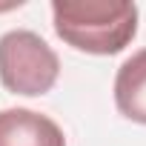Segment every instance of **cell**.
<instances>
[{
	"label": "cell",
	"mask_w": 146,
	"mask_h": 146,
	"mask_svg": "<svg viewBox=\"0 0 146 146\" xmlns=\"http://www.w3.org/2000/svg\"><path fill=\"white\" fill-rule=\"evenodd\" d=\"M54 32L86 54H117L137 35V6L126 0H54Z\"/></svg>",
	"instance_id": "6da1fadb"
},
{
	"label": "cell",
	"mask_w": 146,
	"mask_h": 146,
	"mask_svg": "<svg viewBox=\"0 0 146 146\" xmlns=\"http://www.w3.org/2000/svg\"><path fill=\"white\" fill-rule=\"evenodd\" d=\"M0 146H66L63 129L32 109L0 112Z\"/></svg>",
	"instance_id": "3957f363"
},
{
	"label": "cell",
	"mask_w": 146,
	"mask_h": 146,
	"mask_svg": "<svg viewBox=\"0 0 146 146\" xmlns=\"http://www.w3.org/2000/svg\"><path fill=\"white\" fill-rule=\"evenodd\" d=\"M60 75L54 49L29 29H15L0 37V80L15 95L37 98L52 92Z\"/></svg>",
	"instance_id": "7a4b0ae2"
},
{
	"label": "cell",
	"mask_w": 146,
	"mask_h": 146,
	"mask_svg": "<svg viewBox=\"0 0 146 146\" xmlns=\"http://www.w3.org/2000/svg\"><path fill=\"white\" fill-rule=\"evenodd\" d=\"M115 106L123 117L146 126V49L123 60L115 75Z\"/></svg>",
	"instance_id": "277c9868"
}]
</instances>
